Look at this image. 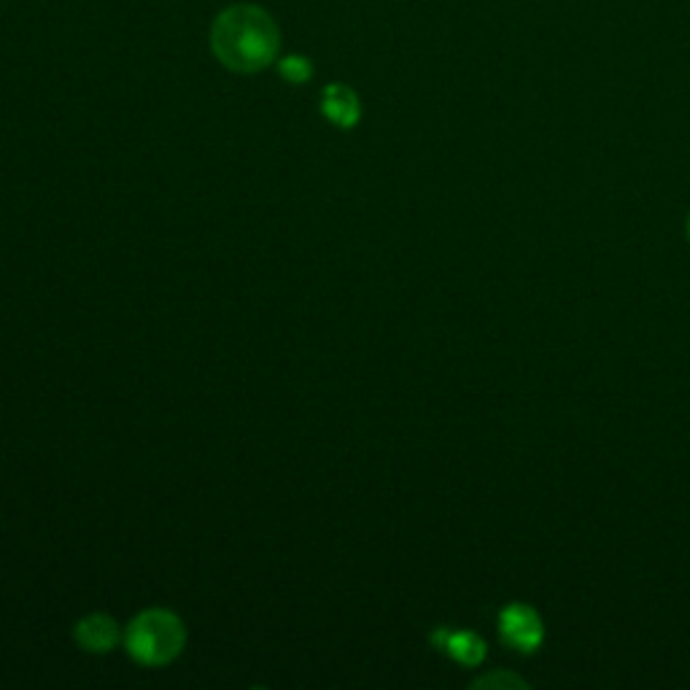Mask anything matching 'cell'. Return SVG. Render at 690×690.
I'll list each match as a JSON object with an SVG mask.
<instances>
[{"label": "cell", "mask_w": 690, "mask_h": 690, "mask_svg": "<svg viewBox=\"0 0 690 690\" xmlns=\"http://www.w3.org/2000/svg\"><path fill=\"white\" fill-rule=\"evenodd\" d=\"M213 54L235 73H257L278 54L281 33L273 17L259 6L224 9L211 30Z\"/></svg>", "instance_id": "1"}, {"label": "cell", "mask_w": 690, "mask_h": 690, "mask_svg": "<svg viewBox=\"0 0 690 690\" xmlns=\"http://www.w3.org/2000/svg\"><path fill=\"white\" fill-rule=\"evenodd\" d=\"M499 631H502L507 645L518 647L523 653H531L542 645V620L526 604L505 607L499 615Z\"/></svg>", "instance_id": "3"}, {"label": "cell", "mask_w": 690, "mask_h": 690, "mask_svg": "<svg viewBox=\"0 0 690 690\" xmlns=\"http://www.w3.org/2000/svg\"><path fill=\"white\" fill-rule=\"evenodd\" d=\"M478 688H488V685H496V688H526V682L521 680V677H515V674H491V677H483V680L475 682Z\"/></svg>", "instance_id": "8"}, {"label": "cell", "mask_w": 690, "mask_h": 690, "mask_svg": "<svg viewBox=\"0 0 690 690\" xmlns=\"http://www.w3.org/2000/svg\"><path fill=\"white\" fill-rule=\"evenodd\" d=\"M76 639L89 653H108L119 642V626L114 623V618H108L103 612H95V615H87L84 620H79Z\"/></svg>", "instance_id": "4"}, {"label": "cell", "mask_w": 690, "mask_h": 690, "mask_svg": "<svg viewBox=\"0 0 690 690\" xmlns=\"http://www.w3.org/2000/svg\"><path fill=\"white\" fill-rule=\"evenodd\" d=\"M184 623L168 610H146L127 626L124 647L143 666H165L184 650Z\"/></svg>", "instance_id": "2"}, {"label": "cell", "mask_w": 690, "mask_h": 690, "mask_svg": "<svg viewBox=\"0 0 690 690\" xmlns=\"http://www.w3.org/2000/svg\"><path fill=\"white\" fill-rule=\"evenodd\" d=\"M321 108L327 114L329 122L340 124V127H354L359 122V98L343 84H332L324 92Z\"/></svg>", "instance_id": "5"}, {"label": "cell", "mask_w": 690, "mask_h": 690, "mask_svg": "<svg viewBox=\"0 0 690 690\" xmlns=\"http://www.w3.org/2000/svg\"><path fill=\"white\" fill-rule=\"evenodd\" d=\"M281 73H284L289 81H305L310 76V65L305 57H289V60L281 62Z\"/></svg>", "instance_id": "7"}, {"label": "cell", "mask_w": 690, "mask_h": 690, "mask_svg": "<svg viewBox=\"0 0 690 690\" xmlns=\"http://www.w3.org/2000/svg\"><path fill=\"white\" fill-rule=\"evenodd\" d=\"M688 240H690V216H688Z\"/></svg>", "instance_id": "9"}, {"label": "cell", "mask_w": 690, "mask_h": 690, "mask_svg": "<svg viewBox=\"0 0 690 690\" xmlns=\"http://www.w3.org/2000/svg\"><path fill=\"white\" fill-rule=\"evenodd\" d=\"M443 650H448V653H451L459 664L475 666V664H480V661H483V655H486V642H483L478 634H469V631H459V634L448 631Z\"/></svg>", "instance_id": "6"}]
</instances>
